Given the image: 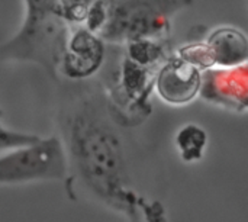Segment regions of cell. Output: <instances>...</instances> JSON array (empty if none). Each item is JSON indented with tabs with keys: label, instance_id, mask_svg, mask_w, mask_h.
<instances>
[{
	"label": "cell",
	"instance_id": "obj_1",
	"mask_svg": "<svg viewBox=\"0 0 248 222\" xmlns=\"http://www.w3.org/2000/svg\"><path fill=\"white\" fill-rule=\"evenodd\" d=\"M68 173L105 206L144 222H167L161 204L148 201L132 186L122 140L109 119L93 103H83L68 115L61 140Z\"/></svg>",
	"mask_w": 248,
	"mask_h": 222
},
{
	"label": "cell",
	"instance_id": "obj_2",
	"mask_svg": "<svg viewBox=\"0 0 248 222\" xmlns=\"http://www.w3.org/2000/svg\"><path fill=\"white\" fill-rule=\"evenodd\" d=\"M25 16L17 32L0 44V61H32L55 71L67 25L60 16V0H23Z\"/></svg>",
	"mask_w": 248,
	"mask_h": 222
},
{
	"label": "cell",
	"instance_id": "obj_3",
	"mask_svg": "<svg viewBox=\"0 0 248 222\" xmlns=\"http://www.w3.org/2000/svg\"><path fill=\"white\" fill-rule=\"evenodd\" d=\"M192 4L193 0H110L109 17L99 36L122 45L140 39L166 41L174 17Z\"/></svg>",
	"mask_w": 248,
	"mask_h": 222
},
{
	"label": "cell",
	"instance_id": "obj_4",
	"mask_svg": "<svg viewBox=\"0 0 248 222\" xmlns=\"http://www.w3.org/2000/svg\"><path fill=\"white\" fill-rule=\"evenodd\" d=\"M68 167L61 138L41 137L36 143L0 153V186L67 180Z\"/></svg>",
	"mask_w": 248,
	"mask_h": 222
},
{
	"label": "cell",
	"instance_id": "obj_5",
	"mask_svg": "<svg viewBox=\"0 0 248 222\" xmlns=\"http://www.w3.org/2000/svg\"><path fill=\"white\" fill-rule=\"evenodd\" d=\"M176 55L201 71L243 65L248 60L247 35L237 26L221 25L211 29L202 41L180 47Z\"/></svg>",
	"mask_w": 248,
	"mask_h": 222
},
{
	"label": "cell",
	"instance_id": "obj_6",
	"mask_svg": "<svg viewBox=\"0 0 248 222\" xmlns=\"http://www.w3.org/2000/svg\"><path fill=\"white\" fill-rule=\"evenodd\" d=\"M106 42L83 26H68L61 41L55 71L68 80H86L102 67Z\"/></svg>",
	"mask_w": 248,
	"mask_h": 222
},
{
	"label": "cell",
	"instance_id": "obj_7",
	"mask_svg": "<svg viewBox=\"0 0 248 222\" xmlns=\"http://www.w3.org/2000/svg\"><path fill=\"white\" fill-rule=\"evenodd\" d=\"M248 64L209 68L202 71L199 97L215 108L232 113H246L248 109Z\"/></svg>",
	"mask_w": 248,
	"mask_h": 222
},
{
	"label": "cell",
	"instance_id": "obj_8",
	"mask_svg": "<svg viewBox=\"0 0 248 222\" xmlns=\"http://www.w3.org/2000/svg\"><path fill=\"white\" fill-rule=\"evenodd\" d=\"M202 71L179 55H169L155 70L153 90L166 105L186 106L199 97Z\"/></svg>",
	"mask_w": 248,
	"mask_h": 222
},
{
	"label": "cell",
	"instance_id": "obj_9",
	"mask_svg": "<svg viewBox=\"0 0 248 222\" xmlns=\"http://www.w3.org/2000/svg\"><path fill=\"white\" fill-rule=\"evenodd\" d=\"M155 70L141 67L126 57L122 61L119 76V92L125 99L138 109H144L148 105V95L153 90Z\"/></svg>",
	"mask_w": 248,
	"mask_h": 222
},
{
	"label": "cell",
	"instance_id": "obj_10",
	"mask_svg": "<svg viewBox=\"0 0 248 222\" xmlns=\"http://www.w3.org/2000/svg\"><path fill=\"white\" fill-rule=\"evenodd\" d=\"M209 137L203 127L195 122L183 124L174 134V148L183 163L193 164L203 159Z\"/></svg>",
	"mask_w": 248,
	"mask_h": 222
},
{
	"label": "cell",
	"instance_id": "obj_11",
	"mask_svg": "<svg viewBox=\"0 0 248 222\" xmlns=\"http://www.w3.org/2000/svg\"><path fill=\"white\" fill-rule=\"evenodd\" d=\"M164 44L166 41H154V39L132 41L125 45L126 48L125 57L141 67L157 70L158 65L167 58Z\"/></svg>",
	"mask_w": 248,
	"mask_h": 222
},
{
	"label": "cell",
	"instance_id": "obj_12",
	"mask_svg": "<svg viewBox=\"0 0 248 222\" xmlns=\"http://www.w3.org/2000/svg\"><path fill=\"white\" fill-rule=\"evenodd\" d=\"M39 138H41V135L9 128V127L3 125V122L0 121V153L15 150L19 147H25V145H31V144L36 143Z\"/></svg>",
	"mask_w": 248,
	"mask_h": 222
},
{
	"label": "cell",
	"instance_id": "obj_13",
	"mask_svg": "<svg viewBox=\"0 0 248 222\" xmlns=\"http://www.w3.org/2000/svg\"><path fill=\"white\" fill-rule=\"evenodd\" d=\"M96 0H60V16L67 26H80L87 9Z\"/></svg>",
	"mask_w": 248,
	"mask_h": 222
},
{
	"label": "cell",
	"instance_id": "obj_14",
	"mask_svg": "<svg viewBox=\"0 0 248 222\" xmlns=\"http://www.w3.org/2000/svg\"><path fill=\"white\" fill-rule=\"evenodd\" d=\"M128 221L129 222H144L141 220V215L140 214H134V215H131L129 218H128Z\"/></svg>",
	"mask_w": 248,
	"mask_h": 222
},
{
	"label": "cell",
	"instance_id": "obj_15",
	"mask_svg": "<svg viewBox=\"0 0 248 222\" xmlns=\"http://www.w3.org/2000/svg\"><path fill=\"white\" fill-rule=\"evenodd\" d=\"M3 119V111H1V108H0V121Z\"/></svg>",
	"mask_w": 248,
	"mask_h": 222
}]
</instances>
